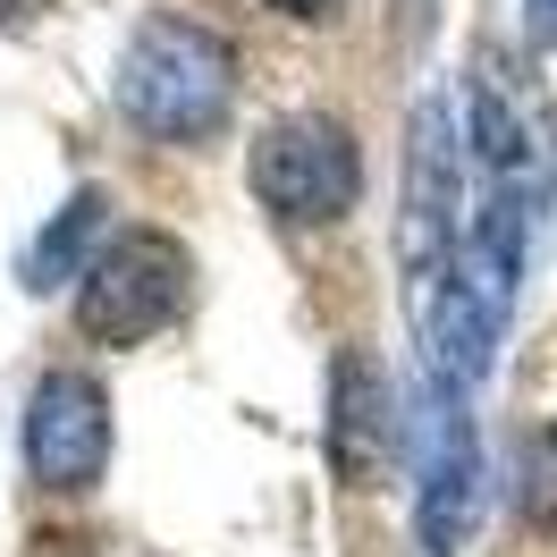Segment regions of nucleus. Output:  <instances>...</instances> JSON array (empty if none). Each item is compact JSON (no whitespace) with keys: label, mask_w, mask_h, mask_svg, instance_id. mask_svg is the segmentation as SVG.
<instances>
[{"label":"nucleus","mask_w":557,"mask_h":557,"mask_svg":"<svg viewBox=\"0 0 557 557\" xmlns=\"http://www.w3.org/2000/svg\"><path fill=\"white\" fill-rule=\"evenodd\" d=\"M237 102V51L195 17H144L119 51V110L152 144H203Z\"/></svg>","instance_id":"1"},{"label":"nucleus","mask_w":557,"mask_h":557,"mask_svg":"<svg viewBox=\"0 0 557 557\" xmlns=\"http://www.w3.org/2000/svg\"><path fill=\"white\" fill-rule=\"evenodd\" d=\"M516 507H523V523H557V422L523 431V448H516Z\"/></svg>","instance_id":"10"},{"label":"nucleus","mask_w":557,"mask_h":557,"mask_svg":"<svg viewBox=\"0 0 557 557\" xmlns=\"http://www.w3.org/2000/svg\"><path fill=\"white\" fill-rule=\"evenodd\" d=\"M195 305V253L170 228H127L76 278V330L94 347H144Z\"/></svg>","instance_id":"3"},{"label":"nucleus","mask_w":557,"mask_h":557,"mask_svg":"<svg viewBox=\"0 0 557 557\" xmlns=\"http://www.w3.org/2000/svg\"><path fill=\"white\" fill-rule=\"evenodd\" d=\"M473 161L490 170L498 195H523V203H532V177L557 170V127H549V110L532 102V85L516 76L507 51L473 60Z\"/></svg>","instance_id":"5"},{"label":"nucleus","mask_w":557,"mask_h":557,"mask_svg":"<svg viewBox=\"0 0 557 557\" xmlns=\"http://www.w3.org/2000/svg\"><path fill=\"white\" fill-rule=\"evenodd\" d=\"M35 9H42V0H0V26L17 35V26H35Z\"/></svg>","instance_id":"13"},{"label":"nucleus","mask_w":557,"mask_h":557,"mask_svg":"<svg viewBox=\"0 0 557 557\" xmlns=\"http://www.w3.org/2000/svg\"><path fill=\"white\" fill-rule=\"evenodd\" d=\"M278 17H305V26H313V17H330V9H338V0H271Z\"/></svg>","instance_id":"12"},{"label":"nucleus","mask_w":557,"mask_h":557,"mask_svg":"<svg viewBox=\"0 0 557 557\" xmlns=\"http://www.w3.org/2000/svg\"><path fill=\"white\" fill-rule=\"evenodd\" d=\"M102 228H110V195H102V186H76L69 203L35 228V245L17 253V278H26L35 296H51L60 278H85V271H94L85 253H94V237H102Z\"/></svg>","instance_id":"9"},{"label":"nucleus","mask_w":557,"mask_h":557,"mask_svg":"<svg viewBox=\"0 0 557 557\" xmlns=\"http://www.w3.org/2000/svg\"><path fill=\"white\" fill-rule=\"evenodd\" d=\"M397 388L363 347H347L330 363V414H321V448H330V473L355 490H381L388 465H397Z\"/></svg>","instance_id":"7"},{"label":"nucleus","mask_w":557,"mask_h":557,"mask_svg":"<svg viewBox=\"0 0 557 557\" xmlns=\"http://www.w3.org/2000/svg\"><path fill=\"white\" fill-rule=\"evenodd\" d=\"M456 245H465V144H456L448 94H422L406 127V211H397V271L414 296V338L448 296Z\"/></svg>","instance_id":"2"},{"label":"nucleus","mask_w":557,"mask_h":557,"mask_svg":"<svg viewBox=\"0 0 557 557\" xmlns=\"http://www.w3.org/2000/svg\"><path fill=\"white\" fill-rule=\"evenodd\" d=\"M523 35L549 51V42H557V0H523Z\"/></svg>","instance_id":"11"},{"label":"nucleus","mask_w":557,"mask_h":557,"mask_svg":"<svg viewBox=\"0 0 557 557\" xmlns=\"http://www.w3.org/2000/svg\"><path fill=\"white\" fill-rule=\"evenodd\" d=\"M245 186L253 203L278 211L287 228H321V220H347L355 195H363V152H355L347 119L330 110H287L262 127L253 161H245Z\"/></svg>","instance_id":"4"},{"label":"nucleus","mask_w":557,"mask_h":557,"mask_svg":"<svg viewBox=\"0 0 557 557\" xmlns=\"http://www.w3.org/2000/svg\"><path fill=\"white\" fill-rule=\"evenodd\" d=\"M482 507V448H473V414L431 397V456H422V498H414V541L422 557H456Z\"/></svg>","instance_id":"8"},{"label":"nucleus","mask_w":557,"mask_h":557,"mask_svg":"<svg viewBox=\"0 0 557 557\" xmlns=\"http://www.w3.org/2000/svg\"><path fill=\"white\" fill-rule=\"evenodd\" d=\"M26 465L42 490H94L110 465V388L94 372H42L26 397Z\"/></svg>","instance_id":"6"}]
</instances>
